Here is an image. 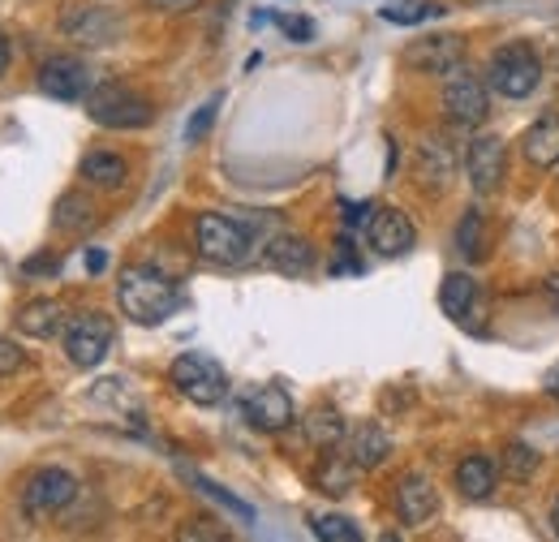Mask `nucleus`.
Returning <instances> with one entry per match:
<instances>
[{
  "label": "nucleus",
  "instance_id": "nucleus-1",
  "mask_svg": "<svg viewBox=\"0 0 559 542\" xmlns=\"http://www.w3.org/2000/svg\"><path fill=\"white\" fill-rule=\"evenodd\" d=\"M117 306L126 319H134L142 328H155L181 310V288L159 268L139 263V268H126L117 275Z\"/></svg>",
  "mask_w": 559,
  "mask_h": 542
},
{
  "label": "nucleus",
  "instance_id": "nucleus-2",
  "mask_svg": "<svg viewBox=\"0 0 559 542\" xmlns=\"http://www.w3.org/2000/svg\"><path fill=\"white\" fill-rule=\"evenodd\" d=\"M86 117L104 130H142L155 121V104L126 82H99L86 91Z\"/></svg>",
  "mask_w": 559,
  "mask_h": 542
},
{
  "label": "nucleus",
  "instance_id": "nucleus-3",
  "mask_svg": "<svg viewBox=\"0 0 559 542\" xmlns=\"http://www.w3.org/2000/svg\"><path fill=\"white\" fill-rule=\"evenodd\" d=\"M194 246H199V255L207 263H215V268H241L250 259V250H254V237H250V228H246L241 215L207 211L194 224Z\"/></svg>",
  "mask_w": 559,
  "mask_h": 542
},
{
  "label": "nucleus",
  "instance_id": "nucleus-4",
  "mask_svg": "<svg viewBox=\"0 0 559 542\" xmlns=\"http://www.w3.org/2000/svg\"><path fill=\"white\" fill-rule=\"evenodd\" d=\"M543 57L530 48V44H503L495 57H490V86L503 95V99H525V95H534L538 91V82H543Z\"/></svg>",
  "mask_w": 559,
  "mask_h": 542
},
{
  "label": "nucleus",
  "instance_id": "nucleus-5",
  "mask_svg": "<svg viewBox=\"0 0 559 542\" xmlns=\"http://www.w3.org/2000/svg\"><path fill=\"white\" fill-rule=\"evenodd\" d=\"M168 379H173V388L186 397V401H194V405H219L224 397H228V375H224V366L207 357V353H181L173 366H168Z\"/></svg>",
  "mask_w": 559,
  "mask_h": 542
},
{
  "label": "nucleus",
  "instance_id": "nucleus-6",
  "mask_svg": "<svg viewBox=\"0 0 559 542\" xmlns=\"http://www.w3.org/2000/svg\"><path fill=\"white\" fill-rule=\"evenodd\" d=\"M112 337H117V328H112L108 315L82 310V315H73L70 323H66V357L78 370H91V366H99L108 357Z\"/></svg>",
  "mask_w": 559,
  "mask_h": 542
},
{
  "label": "nucleus",
  "instance_id": "nucleus-7",
  "mask_svg": "<svg viewBox=\"0 0 559 542\" xmlns=\"http://www.w3.org/2000/svg\"><path fill=\"white\" fill-rule=\"evenodd\" d=\"M443 113L456 121V126H483L490 117V95L487 82L474 78L469 69H452L448 82H443Z\"/></svg>",
  "mask_w": 559,
  "mask_h": 542
},
{
  "label": "nucleus",
  "instance_id": "nucleus-8",
  "mask_svg": "<svg viewBox=\"0 0 559 542\" xmlns=\"http://www.w3.org/2000/svg\"><path fill=\"white\" fill-rule=\"evenodd\" d=\"M78 478L70 470H39V474L26 478L22 486V508L31 517H52V512H66L73 499H78Z\"/></svg>",
  "mask_w": 559,
  "mask_h": 542
},
{
  "label": "nucleus",
  "instance_id": "nucleus-9",
  "mask_svg": "<svg viewBox=\"0 0 559 542\" xmlns=\"http://www.w3.org/2000/svg\"><path fill=\"white\" fill-rule=\"evenodd\" d=\"M366 237H370V250H374V255L401 259V255L414 250L418 228H414V220H409L401 207H379V211L370 215V224H366Z\"/></svg>",
  "mask_w": 559,
  "mask_h": 542
},
{
  "label": "nucleus",
  "instance_id": "nucleus-10",
  "mask_svg": "<svg viewBox=\"0 0 559 542\" xmlns=\"http://www.w3.org/2000/svg\"><path fill=\"white\" fill-rule=\"evenodd\" d=\"M465 173H469V186L478 195H495L499 181L508 177V146H503V138H474L469 151H465Z\"/></svg>",
  "mask_w": 559,
  "mask_h": 542
},
{
  "label": "nucleus",
  "instance_id": "nucleus-11",
  "mask_svg": "<svg viewBox=\"0 0 559 542\" xmlns=\"http://www.w3.org/2000/svg\"><path fill=\"white\" fill-rule=\"evenodd\" d=\"M405 66L418 69V73L448 78L452 69L465 66V44H461V35H426V39H414L405 48Z\"/></svg>",
  "mask_w": 559,
  "mask_h": 542
},
{
  "label": "nucleus",
  "instance_id": "nucleus-12",
  "mask_svg": "<svg viewBox=\"0 0 559 542\" xmlns=\"http://www.w3.org/2000/svg\"><path fill=\"white\" fill-rule=\"evenodd\" d=\"M439 306H443V315H448L452 323L469 328V323H478L483 310H487V302H483V284H478L469 271H448L443 284H439Z\"/></svg>",
  "mask_w": 559,
  "mask_h": 542
},
{
  "label": "nucleus",
  "instance_id": "nucleus-13",
  "mask_svg": "<svg viewBox=\"0 0 559 542\" xmlns=\"http://www.w3.org/2000/svg\"><path fill=\"white\" fill-rule=\"evenodd\" d=\"M39 91H44L48 99L78 104V99H86V91H91V73H86V66H82L78 57H48V61L39 66Z\"/></svg>",
  "mask_w": 559,
  "mask_h": 542
},
{
  "label": "nucleus",
  "instance_id": "nucleus-14",
  "mask_svg": "<svg viewBox=\"0 0 559 542\" xmlns=\"http://www.w3.org/2000/svg\"><path fill=\"white\" fill-rule=\"evenodd\" d=\"M396 512L405 526H426L439 512V491L426 474H405L396 482Z\"/></svg>",
  "mask_w": 559,
  "mask_h": 542
},
{
  "label": "nucleus",
  "instance_id": "nucleus-15",
  "mask_svg": "<svg viewBox=\"0 0 559 542\" xmlns=\"http://www.w3.org/2000/svg\"><path fill=\"white\" fill-rule=\"evenodd\" d=\"M246 422L254 426V431H284L288 422H293V397L276 388V384H267V388H254L250 397H246Z\"/></svg>",
  "mask_w": 559,
  "mask_h": 542
},
{
  "label": "nucleus",
  "instance_id": "nucleus-16",
  "mask_svg": "<svg viewBox=\"0 0 559 542\" xmlns=\"http://www.w3.org/2000/svg\"><path fill=\"white\" fill-rule=\"evenodd\" d=\"M66 323H70V315H66V306L52 302V297L26 302V306L17 310V332H22V337H35V340L66 337Z\"/></svg>",
  "mask_w": 559,
  "mask_h": 542
},
{
  "label": "nucleus",
  "instance_id": "nucleus-17",
  "mask_svg": "<svg viewBox=\"0 0 559 542\" xmlns=\"http://www.w3.org/2000/svg\"><path fill=\"white\" fill-rule=\"evenodd\" d=\"M263 255H267V263L280 275H306V271L314 268V246L306 237H297V233H276Z\"/></svg>",
  "mask_w": 559,
  "mask_h": 542
},
{
  "label": "nucleus",
  "instance_id": "nucleus-18",
  "mask_svg": "<svg viewBox=\"0 0 559 542\" xmlns=\"http://www.w3.org/2000/svg\"><path fill=\"white\" fill-rule=\"evenodd\" d=\"M452 173H456V155H452V146L443 142V138H426L418 146V177L421 186H430V190H443L448 181H452Z\"/></svg>",
  "mask_w": 559,
  "mask_h": 542
},
{
  "label": "nucleus",
  "instance_id": "nucleus-19",
  "mask_svg": "<svg viewBox=\"0 0 559 542\" xmlns=\"http://www.w3.org/2000/svg\"><path fill=\"white\" fill-rule=\"evenodd\" d=\"M521 151H525V160H530V164H538V168L559 164V117L556 113H551V117H538V121L525 130Z\"/></svg>",
  "mask_w": 559,
  "mask_h": 542
},
{
  "label": "nucleus",
  "instance_id": "nucleus-20",
  "mask_svg": "<svg viewBox=\"0 0 559 542\" xmlns=\"http://www.w3.org/2000/svg\"><path fill=\"white\" fill-rule=\"evenodd\" d=\"M495 482H499V466L490 457H483V452H474V457H465L456 466V491L465 499H487L490 491H495Z\"/></svg>",
  "mask_w": 559,
  "mask_h": 542
},
{
  "label": "nucleus",
  "instance_id": "nucleus-21",
  "mask_svg": "<svg viewBox=\"0 0 559 542\" xmlns=\"http://www.w3.org/2000/svg\"><path fill=\"white\" fill-rule=\"evenodd\" d=\"M349 457L357 461V466H361V470H374V466H383V461L392 457V439H388V431H383L379 422H361V426L353 431Z\"/></svg>",
  "mask_w": 559,
  "mask_h": 542
},
{
  "label": "nucleus",
  "instance_id": "nucleus-22",
  "mask_svg": "<svg viewBox=\"0 0 559 542\" xmlns=\"http://www.w3.org/2000/svg\"><path fill=\"white\" fill-rule=\"evenodd\" d=\"M82 177L95 190H121L126 177H130V168H126V160L117 151H86L82 155Z\"/></svg>",
  "mask_w": 559,
  "mask_h": 542
},
{
  "label": "nucleus",
  "instance_id": "nucleus-23",
  "mask_svg": "<svg viewBox=\"0 0 559 542\" xmlns=\"http://www.w3.org/2000/svg\"><path fill=\"white\" fill-rule=\"evenodd\" d=\"M66 31L78 35L82 44L99 48V44H108V39L117 35V17H112V13H104V9H78L73 17H66Z\"/></svg>",
  "mask_w": 559,
  "mask_h": 542
},
{
  "label": "nucleus",
  "instance_id": "nucleus-24",
  "mask_svg": "<svg viewBox=\"0 0 559 542\" xmlns=\"http://www.w3.org/2000/svg\"><path fill=\"white\" fill-rule=\"evenodd\" d=\"M357 474H361V466H357L353 457H341V452L328 448V457H323V466H319L314 478H319V486H323L328 495H349Z\"/></svg>",
  "mask_w": 559,
  "mask_h": 542
},
{
  "label": "nucleus",
  "instance_id": "nucleus-25",
  "mask_svg": "<svg viewBox=\"0 0 559 542\" xmlns=\"http://www.w3.org/2000/svg\"><path fill=\"white\" fill-rule=\"evenodd\" d=\"M349 435V426H345V417L336 413V409H314L310 417H306V439L314 444V448H336L341 439Z\"/></svg>",
  "mask_w": 559,
  "mask_h": 542
},
{
  "label": "nucleus",
  "instance_id": "nucleus-26",
  "mask_svg": "<svg viewBox=\"0 0 559 542\" xmlns=\"http://www.w3.org/2000/svg\"><path fill=\"white\" fill-rule=\"evenodd\" d=\"M443 9L435 0H388L383 4V22H401V26H418L426 17H439Z\"/></svg>",
  "mask_w": 559,
  "mask_h": 542
},
{
  "label": "nucleus",
  "instance_id": "nucleus-27",
  "mask_svg": "<svg viewBox=\"0 0 559 542\" xmlns=\"http://www.w3.org/2000/svg\"><path fill=\"white\" fill-rule=\"evenodd\" d=\"M538 461H543V457H538L530 444L516 439V444L503 448V478H512V482H530V478L538 474Z\"/></svg>",
  "mask_w": 559,
  "mask_h": 542
},
{
  "label": "nucleus",
  "instance_id": "nucleus-28",
  "mask_svg": "<svg viewBox=\"0 0 559 542\" xmlns=\"http://www.w3.org/2000/svg\"><path fill=\"white\" fill-rule=\"evenodd\" d=\"M456 250L465 259H483L487 255V228H483V215L478 211H465V220L456 228Z\"/></svg>",
  "mask_w": 559,
  "mask_h": 542
},
{
  "label": "nucleus",
  "instance_id": "nucleus-29",
  "mask_svg": "<svg viewBox=\"0 0 559 542\" xmlns=\"http://www.w3.org/2000/svg\"><path fill=\"white\" fill-rule=\"evenodd\" d=\"M310 530H314V539H323V542H357L361 539V530L353 526L349 517H341V512H319V517H310Z\"/></svg>",
  "mask_w": 559,
  "mask_h": 542
},
{
  "label": "nucleus",
  "instance_id": "nucleus-30",
  "mask_svg": "<svg viewBox=\"0 0 559 542\" xmlns=\"http://www.w3.org/2000/svg\"><path fill=\"white\" fill-rule=\"evenodd\" d=\"M91 220H95V207H91V199H82V195H66L57 203V228H66V233L86 228Z\"/></svg>",
  "mask_w": 559,
  "mask_h": 542
},
{
  "label": "nucleus",
  "instance_id": "nucleus-31",
  "mask_svg": "<svg viewBox=\"0 0 559 542\" xmlns=\"http://www.w3.org/2000/svg\"><path fill=\"white\" fill-rule=\"evenodd\" d=\"M186 482H194V486H199V491H203L207 499H215V504H224V508H228L233 517H241V521H254V508H250V504H241L237 495H228L224 486H215V482H207L203 474H190V470H186Z\"/></svg>",
  "mask_w": 559,
  "mask_h": 542
},
{
  "label": "nucleus",
  "instance_id": "nucleus-32",
  "mask_svg": "<svg viewBox=\"0 0 559 542\" xmlns=\"http://www.w3.org/2000/svg\"><path fill=\"white\" fill-rule=\"evenodd\" d=\"M215 113H219V95H211L207 104L194 113V121L186 126V142H203V138H207V130H211V121H215Z\"/></svg>",
  "mask_w": 559,
  "mask_h": 542
},
{
  "label": "nucleus",
  "instance_id": "nucleus-33",
  "mask_svg": "<svg viewBox=\"0 0 559 542\" xmlns=\"http://www.w3.org/2000/svg\"><path fill=\"white\" fill-rule=\"evenodd\" d=\"M22 362H26V357H22V349H17L13 340L0 337V379H4V375H13V370H22Z\"/></svg>",
  "mask_w": 559,
  "mask_h": 542
},
{
  "label": "nucleus",
  "instance_id": "nucleus-34",
  "mask_svg": "<svg viewBox=\"0 0 559 542\" xmlns=\"http://www.w3.org/2000/svg\"><path fill=\"white\" fill-rule=\"evenodd\" d=\"M22 271H26V275H57V271H61V259H57V255H35V259L22 263Z\"/></svg>",
  "mask_w": 559,
  "mask_h": 542
},
{
  "label": "nucleus",
  "instance_id": "nucleus-35",
  "mask_svg": "<svg viewBox=\"0 0 559 542\" xmlns=\"http://www.w3.org/2000/svg\"><path fill=\"white\" fill-rule=\"evenodd\" d=\"M280 26H284L293 39H310V35H314V26H310V22H297V17H280Z\"/></svg>",
  "mask_w": 559,
  "mask_h": 542
},
{
  "label": "nucleus",
  "instance_id": "nucleus-36",
  "mask_svg": "<svg viewBox=\"0 0 559 542\" xmlns=\"http://www.w3.org/2000/svg\"><path fill=\"white\" fill-rule=\"evenodd\" d=\"M155 9H164V13H186V9H199L203 0H151Z\"/></svg>",
  "mask_w": 559,
  "mask_h": 542
},
{
  "label": "nucleus",
  "instance_id": "nucleus-37",
  "mask_svg": "<svg viewBox=\"0 0 559 542\" xmlns=\"http://www.w3.org/2000/svg\"><path fill=\"white\" fill-rule=\"evenodd\" d=\"M104 268H108V255H104V250H91V255H86V271L99 275Z\"/></svg>",
  "mask_w": 559,
  "mask_h": 542
},
{
  "label": "nucleus",
  "instance_id": "nucleus-38",
  "mask_svg": "<svg viewBox=\"0 0 559 542\" xmlns=\"http://www.w3.org/2000/svg\"><path fill=\"white\" fill-rule=\"evenodd\" d=\"M543 392H547L551 401H559V366H551V370H547V379H543Z\"/></svg>",
  "mask_w": 559,
  "mask_h": 542
},
{
  "label": "nucleus",
  "instance_id": "nucleus-39",
  "mask_svg": "<svg viewBox=\"0 0 559 542\" xmlns=\"http://www.w3.org/2000/svg\"><path fill=\"white\" fill-rule=\"evenodd\" d=\"M9 61H13V44H9V35H0V78H4Z\"/></svg>",
  "mask_w": 559,
  "mask_h": 542
},
{
  "label": "nucleus",
  "instance_id": "nucleus-40",
  "mask_svg": "<svg viewBox=\"0 0 559 542\" xmlns=\"http://www.w3.org/2000/svg\"><path fill=\"white\" fill-rule=\"evenodd\" d=\"M547 66L559 73V35H551V44H547Z\"/></svg>",
  "mask_w": 559,
  "mask_h": 542
},
{
  "label": "nucleus",
  "instance_id": "nucleus-41",
  "mask_svg": "<svg viewBox=\"0 0 559 542\" xmlns=\"http://www.w3.org/2000/svg\"><path fill=\"white\" fill-rule=\"evenodd\" d=\"M551 530H556V534H559V499H556V504H551Z\"/></svg>",
  "mask_w": 559,
  "mask_h": 542
},
{
  "label": "nucleus",
  "instance_id": "nucleus-42",
  "mask_svg": "<svg viewBox=\"0 0 559 542\" xmlns=\"http://www.w3.org/2000/svg\"><path fill=\"white\" fill-rule=\"evenodd\" d=\"M547 284H551V293H556V297H559V271H556V275H551V280H547Z\"/></svg>",
  "mask_w": 559,
  "mask_h": 542
}]
</instances>
